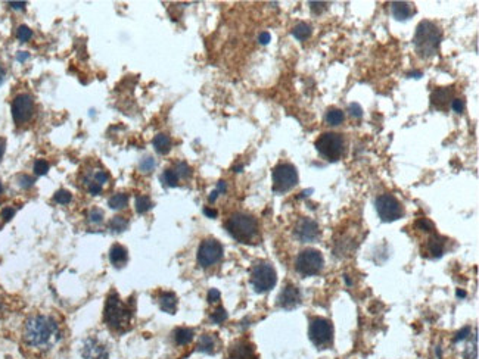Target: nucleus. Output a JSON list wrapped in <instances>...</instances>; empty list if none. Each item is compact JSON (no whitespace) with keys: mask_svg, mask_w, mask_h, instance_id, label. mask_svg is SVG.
<instances>
[{"mask_svg":"<svg viewBox=\"0 0 479 359\" xmlns=\"http://www.w3.org/2000/svg\"><path fill=\"white\" fill-rule=\"evenodd\" d=\"M220 297H221V294H220V291H218L217 288H211V290L208 291V302H209V303L218 302V300H220Z\"/></svg>","mask_w":479,"mask_h":359,"instance_id":"obj_47","label":"nucleus"},{"mask_svg":"<svg viewBox=\"0 0 479 359\" xmlns=\"http://www.w3.org/2000/svg\"><path fill=\"white\" fill-rule=\"evenodd\" d=\"M469 334H471V327H465V328H462L460 331H457V333H456L454 342H456V343H457V342H462V340H465Z\"/></svg>","mask_w":479,"mask_h":359,"instance_id":"obj_45","label":"nucleus"},{"mask_svg":"<svg viewBox=\"0 0 479 359\" xmlns=\"http://www.w3.org/2000/svg\"><path fill=\"white\" fill-rule=\"evenodd\" d=\"M13 215H15V209L13 208H4L3 211H1V214H0V216H1V219L3 221H10L12 218H13Z\"/></svg>","mask_w":479,"mask_h":359,"instance_id":"obj_46","label":"nucleus"},{"mask_svg":"<svg viewBox=\"0 0 479 359\" xmlns=\"http://www.w3.org/2000/svg\"><path fill=\"white\" fill-rule=\"evenodd\" d=\"M28 58H30V53H27V52H18L16 53V61H19V62H25Z\"/></svg>","mask_w":479,"mask_h":359,"instance_id":"obj_50","label":"nucleus"},{"mask_svg":"<svg viewBox=\"0 0 479 359\" xmlns=\"http://www.w3.org/2000/svg\"><path fill=\"white\" fill-rule=\"evenodd\" d=\"M9 6L16 10H22V9H25L27 3L25 1H9Z\"/></svg>","mask_w":479,"mask_h":359,"instance_id":"obj_49","label":"nucleus"},{"mask_svg":"<svg viewBox=\"0 0 479 359\" xmlns=\"http://www.w3.org/2000/svg\"><path fill=\"white\" fill-rule=\"evenodd\" d=\"M301 303V293L299 288L293 284H287L286 287L280 291L278 297V305L286 311L295 309Z\"/></svg>","mask_w":479,"mask_h":359,"instance_id":"obj_14","label":"nucleus"},{"mask_svg":"<svg viewBox=\"0 0 479 359\" xmlns=\"http://www.w3.org/2000/svg\"><path fill=\"white\" fill-rule=\"evenodd\" d=\"M376 211L383 222H394L404 215L402 205L392 194H381L376 199Z\"/></svg>","mask_w":479,"mask_h":359,"instance_id":"obj_9","label":"nucleus"},{"mask_svg":"<svg viewBox=\"0 0 479 359\" xmlns=\"http://www.w3.org/2000/svg\"><path fill=\"white\" fill-rule=\"evenodd\" d=\"M160 308L167 314H176L177 309V296L173 291H164L160 296Z\"/></svg>","mask_w":479,"mask_h":359,"instance_id":"obj_19","label":"nucleus"},{"mask_svg":"<svg viewBox=\"0 0 479 359\" xmlns=\"http://www.w3.org/2000/svg\"><path fill=\"white\" fill-rule=\"evenodd\" d=\"M416 225H417V228H419V230H422V231H428V233L434 231V222H432V221H429L428 218H422V219H419V221L416 222Z\"/></svg>","mask_w":479,"mask_h":359,"instance_id":"obj_37","label":"nucleus"},{"mask_svg":"<svg viewBox=\"0 0 479 359\" xmlns=\"http://www.w3.org/2000/svg\"><path fill=\"white\" fill-rule=\"evenodd\" d=\"M428 253L432 258H441L444 253V242L439 236H432L428 240Z\"/></svg>","mask_w":479,"mask_h":359,"instance_id":"obj_23","label":"nucleus"},{"mask_svg":"<svg viewBox=\"0 0 479 359\" xmlns=\"http://www.w3.org/2000/svg\"><path fill=\"white\" fill-rule=\"evenodd\" d=\"M131 317H133V309L128 308L127 305H124L115 291L111 293L106 299V305H105V311H103L105 323L112 330L122 331L130 325Z\"/></svg>","mask_w":479,"mask_h":359,"instance_id":"obj_4","label":"nucleus"},{"mask_svg":"<svg viewBox=\"0 0 479 359\" xmlns=\"http://www.w3.org/2000/svg\"><path fill=\"white\" fill-rule=\"evenodd\" d=\"M83 355L86 359H108V351L105 346L99 345L95 339H90L84 346Z\"/></svg>","mask_w":479,"mask_h":359,"instance_id":"obj_16","label":"nucleus"},{"mask_svg":"<svg viewBox=\"0 0 479 359\" xmlns=\"http://www.w3.org/2000/svg\"><path fill=\"white\" fill-rule=\"evenodd\" d=\"M1 311H3V308H1V303H0V315H1Z\"/></svg>","mask_w":479,"mask_h":359,"instance_id":"obj_62","label":"nucleus"},{"mask_svg":"<svg viewBox=\"0 0 479 359\" xmlns=\"http://www.w3.org/2000/svg\"><path fill=\"white\" fill-rule=\"evenodd\" d=\"M308 336L319 349H326L333 342V325L329 320L316 317L310 321Z\"/></svg>","mask_w":479,"mask_h":359,"instance_id":"obj_7","label":"nucleus"},{"mask_svg":"<svg viewBox=\"0 0 479 359\" xmlns=\"http://www.w3.org/2000/svg\"><path fill=\"white\" fill-rule=\"evenodd\" d=\"M441 38H442V33L437 24L431 21H422L416 28L413 43H414L416 52L422 58H429L437 53Z\"/></svg>","mask_w":479,"mask_h":359,"instance_id":"obj_2","label":"nucleus"},{"mask_svg":"<svg viewBox=\"0 0 479 359\" xmlns=\"http://www.w3.org/2000/svg\"><path fill=\"white\" fill-rule=\"evenodd\" d=\"M4 146H6V142L4 140H0V161L4 155Z\"/></svg>","mask_w":479,"mask_h":359,"instance_id":"obj_54","label":"nucleus"},{"mask_svg":"<svg viewBox=\"0 0 479 359\" xmlns=\"http://www.w3.org/2000/svg\"><path fill=\"white\" fill-rule=\"evenodd\" d=\"M108 180H109V176H108V173L106 171H97L95 174V177H93V181L95 182H97L99 185H103L105 182H108Z\"/></svg>","mask_w":479,"mask_h":359,"instance_id":"obj_40","label":"nucleus"},{"mask_svg":"<svg viewBox=\"0 0 479 359\" xmlns=\"http://www.w3.org/2000/svg\"><path fill=\"white\" fill-rule=\"evenodd\" d=\"M270 40H272V36H270V33H267V31H264V33H261V34L258 36V41H260L261 44H267Z\"/></svg>","mask_w":479,"mask_h":359,"instance_id":"obj_48","label":"nucleus"},{"mask_svg":"<svg viewBox=\"0 0 479 359\" xmlns=\"http://www.w3.org/2000/svg\"><path fill=\"white\" fill-rule=\"evenodd\" d=\"M174 171H176V174L179 176V179H189L192 176V170H191V167L186 164V162H179V164H176V167L173 168Z\"/></svg>","mask_w":479,"mask_h":359,"instance_id":"obj_32","label":"nucleus"},{"mask_svg":"<svg viewBox=\"0 0 479 359\" xmlns=\"http://www.w3.org/2000/svg\"><path fill=\"white\" fill-rule=\"evenodd\" d=\"M154 168H155V159H154L152 156H145V158L139 162V170H140V173H143V174H149V173H152V171H154Z\"/></svg>","mask_w":479,"mask_h":359,"instance_id":"obj_31","label":"nucleus"},{"mask_svg":"<svg viewBox=\"0 0 479 359\" xmlns=\"http://www.w3.org/2000/svg\"><path fill=\"white\" fill-rule=\"evenodd\" d=\"M53 199H55V202L56 203H59V205H67V203H70L71 202V199H73V194L68 191V190H58L56 193H55V196H53Z\"/></svg>","mask_w":479,"mask_h":359,"instance_id":"obj_33","label":"nucleus"},{"mask_svg":"<svg viewBox=\"0 0 479 359\" xmlns=\"http://www.w3.org/2000/svg\"><path fill=\"white\" fill-rule=\"evenodd\" d=\"M193 330L192 328H186V327H180L174 331V340L177 345L180 346H185V345H189L192 340H193Z\"/></svg>","mask_w":479,"mask_h":359,"instance_id":"obj_24","label":"nucleus"},{"mask_svg":"<svg viewBox=\"0 0 479 359\" xmlns=\"http://www.w3.org/2000/svg\"><path fill=\"white\" fill-rule=\"evenodd\" d=\"M16 37H18V40H19V41L25 43V41H28V40L33 37V31H31V28H30V27H27V25H19V27H18V30H16Z\"/></svg>","mask_w":479,"mask_h":359,"instance_id":"obj_34","label":"nucleus"},{"mask_svg":"<svg viewBox=\"0 0 479 359\" xmlns=\"http://www.w3.org/2000/svg\"><path fill=\"white\" fill-rule=\"evenodd\" d=\"M59 334L58 324L47 315H34L27 320L24 327V340L33 348L50 345Z\"/></svg>","mask_w":479,"mask_h":359,"instance_id":"obj_1","label":"nucleus"},{"mask_svg":"<svg viewBox=\"0 0 479 359\" xmlns=\"http://www.w3.org/2000/svg\"><path fill=\"white\" fill-rule=\"evenodd\" d=\"M49 171V162L44 161V159H37L34 162V173L37 176H46Z\"/></svg>","mask_w":479,"mask_h":359,"instance_id":"obj_36","label":"nucleus"},{"mask_svg":"<svg viewBox=\"0 0 479 359\" xmlns=\"http://www.w3.org/2000/svg\"><path fill=\"white\" fill-rule=\"evenodd\" d=\"M89 219H90V222H93V224H99V222H102V221H103V212H102L100 209H92V211L89 212Z\"/></svg>","mask_w":479,"mask_h":359,"instance_id":"obj_39","label":"nucleus"},{"mask_svg":"<svg viewBox=\"0 0 479 359\" xmlns=\"http://www.w3.org/2000/svg\"><path fill=\"white\" fill-rule=\"evenodd\" d=\"M278 283V274L269 262H258L251 271V284L257 293H266L272 290Z\"/></svg>","mask_w":479,"mask_h":359,"instance_id":"obj_6","label":"nucleus"},{"mask_svg":"<svg viewBox=\"0 0 479 359\" xmlns=\"http://www.w3.org/2000/svg\"><path fill=\"white\" fill-rule=\"evenodd\" d=\"M127 225H128V221L124 216H114L109 222L111 230L115 233H122L127 228Z\"/></svg>","mask_w":479,"mask_h":359,"instance_id":"obj_30","label":"nucleus"},{"mask_svg":"<svg viewBox=\"0 0 479 359\" xmlns=\"http://www.w3.org/2000/svg\"><path fill=\"white\" fill-rule=\"evenodd\" d=\"M310 193H313V190H311V188H310V190H304V191L301 193V196H299V197H305V196H308Z\"/></svg>","mask_w":479,"mask_h":359,"instance_id":"obj_57","label":"nucleus"},{"mask_svg":"<svg viewBox=\"0 0 479 359\" xmlns=\"http://www.w3.org/2000/svg\"><path fill=\"white\" fill-rule=\"evenodd\" d=\"M223 258V246L215 239H205L198 249V264L202 268H209L218 264Z\"/></svg>","mask_w":479,"mask_h":359,"instance_id":"obj_11","label":"nucleus"},{"mask_svg":"<svg viewBox=\"0 0 479 359\" xmlns=\"http://www.w3.org/2000/svg\"><path fill=\"white\" fill-rule=\"evenodd\" d=\"M311 33H313L311 25H310V24H307V22H299V24H296V25L293 27V30H292L293 37H295L296 40H299V41L307 40V38L311 36Z\"/></svg>","mask_w":479,"mask_h":359,"instance_id":"obj_25","label":"nucleus"},{"mask_svg":"<svg viewBox=\"0 0 479 359\" xmlns=\"http://www.w3.org/2000/svg\"><path fill=\"white\" fill-rule=\"evenodd\" d=\"M87 184V190H89V193L90 194H93V196H97V194H100L102 193V185H99L97 182H95V181H87L86 182Z\"/></svg>","mask_w":479,"mask_h":359,"instance_id":"obj_41","label":"nucleus"},{"mask_svg":"<svg viewBox=\"0 0 479 359\" xmlns=\"http://www.w3.org/2000/svg\"><path fill=\"white\" fill-rule=\"evenodd\" d=\"M348 110H350V113H351L353 116H356V118H361V116H363V109H361V106H360L359 103H351V105H350V108H348Z\"/></svg>","mask_w":479,"mask_h":359,"instance_id":"obj_43","label":"nucleus"},{"mask_svg":"<svg viewBox=\"0 0 479 359\" xmlns=\"http://www.w3.org/2000/svg\"><path fill=\"white\" fill-rule=\"evenodd\" d=\"M128 259V252L124 246L121 245H114L109 251V261L114 267L120 268L122 267Z\"/></svg>","mask_w":479,"mask_h":359,"instance_id":"obj_18","label":"nucleus"},{"mask_svg":"<svg viewBox=\"0 0 479 359\" xmlns=\"http://www.w3.org/2000/svg\"><path fill=\"white\" fill-rule=\"evenodd\" d=\"M134 208H136V212L137 214H146L148 211H151L154 208V203L151 200L149 196H137L136 197V202H134Z\"/></svg>","mask_w":479,"mask_h":359,"instance_id":"obj_26","label":"nucleus"},{"mask_svg":"<svg viewBox=\"0 0 479 359\" xmlns=\"http://www.w3.org/2000/svg\"><path fill=\"white\" fill-rule=\"evenodd\" d=\"M451 108L454 109V112L462 113L465 110V100L463 99H453L451 102Z\"/></svg>","mask_w":479,"mask_h":359,"instance_id":"obj_44","label":"nucleus"},{"mask_svg":"<svg viewBox=\"0 0 479 359\" xmlns=\"http://www.w3.org/2000/svg\"><path fill=\"white\" fill-rule=\"evenodd\" d=\"M227 233L239 243H252L258 236V222L252 215L233 214L224 224Z\"/></svg>","mask_w":479,"mask_h":359,"instance_id":"obj_3","label":"nucleus"},{"mask_svg":"<svg viewBox=\"0 0 479 359\" xmlns=\"http://www.w3.org/2000/svg\"><path fill=\"white\" fill-rule=\"evenodd\" d=\"M316 149L327 161H338L345 149V143L341 134L338 133H324L316 142Z\"/></svg>","mask_w":479,"mask_h":359,"instance_id":"obj_5","label":"nucleus"},{"mask_svg":"<svg viewBox=\"0 0 479 359\" xmlns=\"http://www.w3.org/2000/svg\"><path fill=\"white\" fill-rule=\"evenodd\" d=\"M295 267L302 275H317L324 267V259L317 249H305L296 256Z\"/></svg>","mask_w":479,"mask_h":359,"instance_id":"obj_8","label":"nucleus"},{"mask_svg":"<svg viewBox=\"0 0 479 359\" xmlns=\"http://www.w3.org/2000/svg\"><path fill=\"white\" fill-rule=\"evenodd\" d=\"M18 184L22 187V188H30V187H33V184H34V179H31L30 176H27V174H21V176H18Z\"/></svg>","mask_w":479,"mask_h":359,"instance_id":"obj_38","label":"nucleus"},{"mask_svg":"<svg viewBox=\"0 0 479 359\" xmlns=\"http://www.w3.org/2000/svg\"><path fill=\"white\" fill-rule=\"evenodd\" d=\"M217 346V337L214 334H202L198 342V351L203 354H214Z\"/></svg>","mask_w":479,"mask_h":359,"instance_id":"obj_20","label":"nucleus"},{"mask_svg":"<svg viewBox=\"0 0 479 359\" xmlns=\"http://www.w3.org/2000/svg\"><path fill=\"white\" fill-rule=\"evenodd\" d=\"M218 194H220V193H218L217 190H214V191H211V194H209V197H208V200H209V202H215V199L218 197Z\"/></svg>","mask_w":479,"mask_h":359,"instance_id":"obj_53","label":"nucleus"},{"mask_svg":"<svg viewBox=\"0 0 479 359\" xmlns=\"http://www.w3.org/2000/svg\"><path fill=\"white\" fill-rule=\"evenodd\" d=\"M227 311L223 308V306H220V308H217L212 314H211V321L214 323V324H221V323H224L226 320H227Z\"/></svg>","mask_w":479,"mask_h":359,"instance_id":"obj_35","label":"nucleus"},{"mask_svg":"<svg viewBox=\"0 0 479 359\" xmlns=\"http://www.w3.org/2000/svg\"><path fill=\"white\" fill-rule=\"evenodd\" d=\"M344 121V112L341 109H336V108H332L327 110L326 113V122L329 125H339L342 124Z\"/></svg>","mask_w":479,"mask_h":359,"instance_id":"obj_28","label":"nucleus"},{"mask_svg":"<svg viewBox=\"0 0 479 359\" xmlns=\"http://www.w3.org/2000/svg\"><path fill=\"white\" fill-rule=\"evenodd\" d=\"M179 176L176 174V171L173 168L165 170L161 176V181L167 185V187H177L179 185Z\"/></svg>","mask_w":479,"mask_h":359,"instance_id":"obj_29","label":"nucleus"},{"mask_svg":"<svg viewBox=\"0 0 479 359\" xmlns=\"http://www.w3.org/2000/svg\"><path fill=\"white\" fill-rule=\"evenodd\" d=\"M127 202H128V196H127V194H124V193H117V194H114V196L108 200V205H109V208H111V209L118 211V209L125 208V206H127Z\"/></svg>","mask_w":479,"mask_h":359,"instance_id":"obj_27","label":"nucleus"},{"mask_svg":"<svg viewBox=\"0 0 479 359\" xmlns=\"http://www.w3.org/2000/svg\"><path fill=\"white\" fill-rule=\"evenodd\" d=\"M154 147L160 155H167L171 150V139L167 134H157L154 137Z\"/></svg>","mask_w":479,"mask_h":359,"instance_id":"obj_21","label":"nucleus"},{"mask_svg":"<svg viewBox=\"0 0 479 359\" xmlns=\"http://www.w3.org/2000/svg\"><path fill=\"white\" fill-rule=\"evenodd\" d=\"M298 184V171L290 164H280L273 170V190L286 193Z\"/></svg>","mask_w":479,"mask_h":359,"instance_id":"obj_10","label":"nucleus"},{"mask_svg":"<svg viewBox=\"0 0 479 359\" xmlns=\"http://www.w3.org/2000/svg\"><path fill=\"white\" fill-rule=\"evenodd\" d=\"M226 188H227L226 181H223V180H221V181H218V182H217V188H215V190H217L218 193H224V191H226Z\"/></svg>","mask_w":479,"mask_h":359,"instance_id":"obj_52","label":"nucleus"},{"mask_svg":"<svg viewBox=\"0 0 479 359\" xmlns=\"http://www.w3.org/2000/svg\"><path fill=\"white\" fill-rule=\"evenodd\" d=\"M3 193V185H1V182H0V194Z\"/></svg>","mask_w":479,"mask_h":359,"instance_id":"obj_61","label":"nucleus"},{"mask_svg":"<svg viewBox=\"0 0 479 359\" xmlns=\"http://www.w3.org/2000/svg\"><path fill=\"white\" fill-rule=\"evenodd\" d=\"M344 278H345V283H347L348 286H351V280H350V277H348V275H344Z\"/></svg>","mask_w":479,"mask_h":359,"instance_id":"obj_60","label":"nucleus"},{"mask_svg":"<svg viewBox=\"0 0 479 359\" xmlns=\"http://www.w3.org/2000/svg\"><path fill=\"white\" fill-rule=\"evenodd\" d=\"M233 170H235V173H240V171L243 170V167H242V165H238V167H235Z\"/></svg>","mask_w":479,"mask_h":359,"instance_id":"obj_59","label":"nucleus"},{"mask_svg":"<svg viewBox=\"0 0 479 359\" xmlns=\"http://www.w3.org/2000/svg\"><path fill=\"white\" fill-rule=\"evenodd\" d=\"M391 12L395 19L405 21L414 13V7L407 1H392L391 3Z\"/></svg>","mask_w":479,"mask_h":359,"instance_id":"obj_17","label":"nucleus"},{"mask_svg":"<svg viewBox=\"0 0 479 359\" xmlns=\"http://www.w3.org/2000/svg\"><path fill=\"white\" fill-rule=\"evenodd\" d=\"M451 94H453V91L445 89V87L444 89H437L431 96L432 105L437 106V108H444V105H447L448 100L451 99Z\"/></svg>","mask_w":479,"mask_h":359,"instance_id":"obj_22","label":"nucleus"},{"mask_svg":"<svg viewBox=\"0 0 479 359\" xmlns=\"http://www.w3.org/2000/svg\"><path fill=\"white\" fill-rule=\"evenodd\" d=\"M34 113V100L28 93H21L15 96L12 102V118L15 124L22 125L31 119Z\"/></svg>","mask_w":479,"mask_h":359,"instance_id":"obj_12","label":"nucleus"},{"mask_svg":"<svg viewBox=\"0 0 479 359\" xmlns=\"http://www.w3.org/2000/svg\"><path fill=\"white\" fill-rule=\"evenodd\" d=\"M203 214L208 216V218H217V211L215 209H211V208H205L203 209Z\"/></svg>","mask_w":479,"mask_h":359,"instance_id":"obj_51","label":"nucleus"},{"mask_svg":"<svg viewBox=\"0 0 479 359\" xmlns=\"http://www.w3.org/2000/svg\"><path fill=\"white\" fill-rule=\"evenodd\" d=\"M227 359H257L254 346L248 342H239L230 348Z\"/></svg>","mask_w":479,"mask_h":359,"instance_id":"obj_15","label":"nucleus"},{"mask_svg":"<svg viewBox=\"0 0 479 359\" xmlns=\"http://www.w3.org/2000/svg\"><path fill=\"white\" fill-rule=\"evenodd\" d=\"M295 237L302 242V243H308V242H316L320 236V228L319 224L311 219V218H301L296 225H295Z\"/></svg>","mask_w":479,"mask_h":359,"instance_id":"obj_13","label":"nucleus"},{"mask_svg":"<svg viewBox=\"0 0 479 359\" xmlns=\"http://www.w3.org/2000/svg\"><path fill=\"white\" fill-rule=\"evenodd\" d=\"M408 77H411V78H413V77H414V78H420V77H422V72H420V71H414V72H410V74H408Z\"/></svg>","mask_w":479,"mask_h":359,"instance_id":"obj_56","label":"nucleus"},{"mask_svg":"<svg viewBox=\"0 0 479 359\" xmlns=\"http://www.w3.org/2000/svg\"><path fill=\"white\" fill-rule=\"evenodd\" d=\"M310 6L314 13H320L327 7V3L326 1H310Z\"/></svg>","mask_w":479,"mask_h":359,"instance_id":"obj_42","label":"nucleus"},{"mask_svg":"<svg viewBox=\"0 0 479 359\" xmlns=\"http://www.w3.org/2000/svg\"><path fill=\"white\" fill-rule=\"evenodd\" d=\"M457 296L459 297H466V291L465 290H457Z\"/></svg>","mask_w":479,"mask_h":359,"instance_id":"obj_58","label":"nucleus"},{"mask_svg":"<svg viewBox=\"0 0 479 359\" xmlns=\"http://www.w3.org/2000/svg\"><path fill=\"white\" fill-rule=\"evenodd\" d=\"M4 75H6V71H4V68L0 65V86L3 84V81H4Z\"/></svg>","mask_w":479,"mask_h":359,"instance_id":"obj_55","label":"nucleus"}]
</instances>
